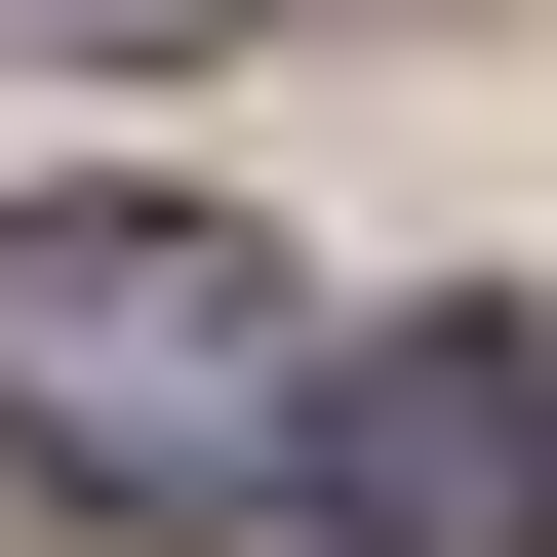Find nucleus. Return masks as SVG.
<instances>
[{"label": "nucleus", "mask_w": 557, "mask_h": 557, "mask_svg": "<svg viewBox=\"0 0 557 557\" xmlns=\"http://www.w3.org/2000/svg\"><path fill=\"white\" fill-rule=\"evenodd\" d=\"M278 478H319L359 557H557V359L518 319H359V359L278 398Z\"/></svg>", "instance_id": "obj_2"}, {"label": "nucleus", "mask_w": 557, "mask_h": 557, "mask_svg": "<svg viewBox=\"0 0 557 557\" xmlns=\"http://www.w3.org/2000/svg\"><path fill=\"white\" fill-rule=\"evenodd\" d=\"M0 40H239V0H0Z\"/></svg>", "instance_id": "obj_3"}, {"label": "nucleus", "mask_w": 557, "mask_h": 557, "mask_svg": "<svg viewBox=\"0 0 557 557\" xmlns=\"http://www.w3.org/2000/svg\"><path fill=\"white\" fill-rule=\"evenodd\" d=\"M278 239H199V199H40L0 239V438L81 478V518H239L278 478Z\"/></svg>", "instance_id": "obj_1"}]
</instances>
